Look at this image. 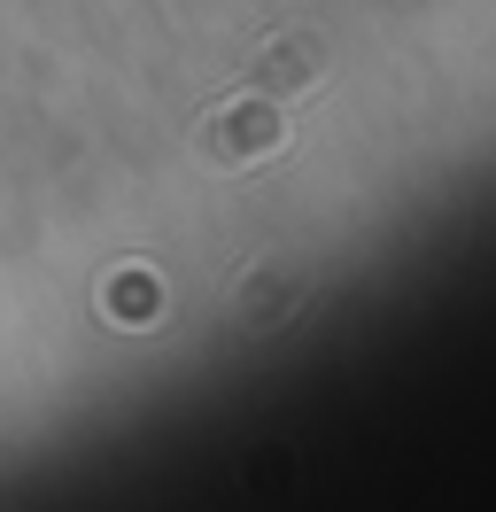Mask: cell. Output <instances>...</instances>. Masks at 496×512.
<instances>
[{
  "label": "cell",
  "instance_id": "obj_2",
  "mask_svg": "<svg viewBox=\"0 0 496 512\" xmlns=\"http://www.w3.org/2000/svg\"><path fill=\"white\" fill-rule=\"evenodd\" d=\"M318 70H326V39L279 32L272 47L248 63V86H256V94H303V86H318Z\"/></svg>",
  "mask_w": 496,
  "mask_h": 512
},
{
  "label": "cell",
  "instance_id": "obj_3",
  "mask_svg": "<svg viewBox=\"0 0 496 512\" xmlns=\"http://www.w3.org/2000/svg\"><path fill=\"white\" fill-rule=\"evenodd\" d=\"M109 303H117V319H132V326H148V319H155V311H148L155 288L140 280V272H132V280H117V288H109Z\"/></svg>",
  "mask_w": 496,
  "mask_h": 512
},
{
  "label": "cell",
  "instance_id": "obj_1",
  "mask_svg": "<svg viewBox=\"0 0 496 512\" xmlns=\"http://www.w3.org/2000/svg\"><path fill=\"white\" fill-rule=\"evenodd\" d=\"M202 148H210L217 163L272 156V148H279V109H272V94H248V101H225V109H210Z\"/></svg>",
  "mask_w": 496,
  "mask_h": 512
}]
</instances>
